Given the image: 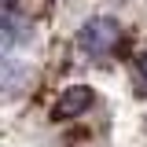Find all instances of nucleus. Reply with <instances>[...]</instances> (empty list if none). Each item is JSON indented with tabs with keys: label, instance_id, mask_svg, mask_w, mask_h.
<instances>
[{
	"label": "nucleus",
	"instance_id": "1",
	"mask_svg": "<svg viewBox=\"0 0 147 147\" xmlns=\"http://www.w3.org/2000/svg\"><path fill=\"white\" fill-rule=\"evenodd\" d=\"M118 37H121V26H118L114 18L99 15V18H88V22L81 26V33H77V44H81L88 55H107L110 48L118 44Z\"/></svg>",
	"mask_w": 147,
	"mask_h": 147
},
{
	"label": "nucleus",
	"instance_id": "2",
	"mask_svg": "<svg viewBox=\"0 0 147 147\" xmlns=\"http://www.w3.org/2000/svg\"><path fill=\"white\" fill-rule=\"evenodd\" d=\"M92 103H96V92H92L88 85H70V88L59 92V99H55V107H52V118H55V121L81 118Z\"/></svg>",
	"mask_w": 147,
	"mask_h": 147
},
{
	"label": "nucleus",
	"instance_id": "3",
	"mask_svg": "<svg viewBox=\"0 0 147 147\" xmlns=\"http://www.w3.org/2000/svg\"><path fill=\"white\" fill-rule=\"evenodd\" d=\"M136 70H140V81H144V92H147V52H140V59H136Z\"/></svg>",
	"mask_w": 147,
	"mask_h": 147
}]
</instances>
